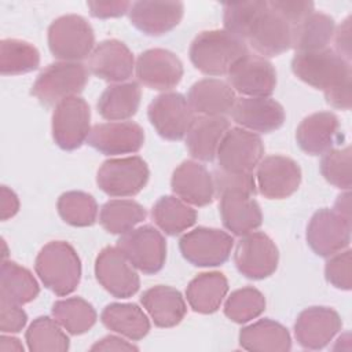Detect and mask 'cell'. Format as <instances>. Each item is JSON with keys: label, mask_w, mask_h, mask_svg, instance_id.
Segmentation results:
<instances>
[{"label": "cell", "mask_w": 352, "mask_h": 352, "mask_svg": "<svg viewBox=\"0 0 352 352\" xmlns=\"http://www.w3.org/2000/svg\"><path fill=\"white\" fill-rule=\"evenodd\" d=\"M34 270L54 294H72L81 280V261L76 249L65 241H51L38 252Z\"/></svg>", "instance_id": "6da1fadb"}, {"label": "cell", "mask_w": 352, "mask_h": 352, "mask_svg": "<svg viewBox=\"0 0 352 352\" xmlns=\"http://www.w3.org/2000/svg\"><path fill=\"white\" fill-rule=\"evenodd\" d=\"M248 52L246 43L224 29L201 32L188 50L191 63L206 76L227 74L231 65Z\"/></svg>", "instance_id": "7a4b0ae2"}, {"label": "cell", "mask_w": 352, "mask_h": 352, "mask_svg": "<svg viewBox=\"0 0 352 352\" xmlns=\"http://www.w3.org/2000/svg\"><path fill=\"white\" fill-rule=\"evenodd\" d=\"M292 70L305 84L323 91V94L351 82V63L336 51L324 48L312 52H296Z\"/></svg>", "instance_id": "3957f363"}, {"label": "cell", "mask_w": 352, "mask_h": 352, "mask_svg": "<svg viewBox=\"0 0 352 352\" xmlns=\"http://www.w3.org/2000/svg\"><path fill=\"white\" fill-rule=\"evenodd\" d=\"M95 44L94 29L77 14H66L48 28V47L51 54L63 62H80L91 55Z\"/></svg>", "instance_id": "277c9868"}, {"label": "cell", "mask_w": 352, "mask_h": 352, "mask_svg": "<svg viewBox=\"0 0 352 352\" xmlns=\"http://www.w3.org/2000/svg\"><path fill=\"white\" fill-rule=\"evenodd\" d=\"M89 72L81 62H55L48 65L36 78L32 95L45 106L77 96L87 85Z\"/></svg>", "instance_id": "5b68a950"}, {"label": "cell", "mask_w": 352, "mask_h": 352, "mask_svg": "<svg viewBox=\"0 0 352 352\" xmlns=\"http://www.w3.org/2000/svg\"><path fill=\"white\" fill-rule=\"evenodd\" d=\"M150 170L139 155L104 161L96 173L98 187L110 197H133L147 184Z\"/></svg>", "instance_id": "8992f818"}, {"label": "cell", "mask_w": 352, "mask_h": 352, "mask_svg": "<svg viewBox=\"0 0 352 352\" xmlns=\"http://www.w3.org/2000/svg\"><path fill=\"white\" fill-rule=\"evenodd\" d=\"M117 248L129 263L143 274L151 275L162 270L166 258L164 235L151 224L133 228L117 241Z\"/></svg>", "instance_id": "52a82bcc"}, {"label": "cell", "mask_w": 352, "mask_h": 352, "mask_svg": "<svg viewBox=\"0 0 352 352\" xmlns=\"http://www.w3.org/2000/svg\"><path fill=\"white\" fill-rule=\"evenodd\" d=\"M91 109L80 96H70L55 104L52 113V138L58 147L76 150L87 142L91 131Z\"/></svg>", "instance_id": "ba28073f"}, {"label": "cell", "mask_w": 352, "mask_h": 352, "mask_svg": "<svg viewBox=\"0 0 352 352\" xmlns=\"http://www.w3.org/2000/svg\"><path fill=\"white\" fill-rule=\"evenodd\" d=\"M232 236L219 228L198 227L186 232L179 241L183 257L195 267H217L224 264L232 250Z\"/></svg>", "instance_id": "9c48e42d"}, {"label": "cell", "mask_w": 352, "mask_h": 352, "mask_svg": "<svg viewBox=\"0 0 352 352\" xmlns=\"http://www.w3.org/2000/svg\"><path fill=\"white\" fill-rule=\"evenodd\" d=\"M292 28L293 26L265 1L264 7L254 18L245 43L263 58L278 56L292 48Z\"/></svg>", "instance_id": "30bf717a"}, {"label": "cell", "mask_w": 352, "mask_h": 352, "mask_svg": "<svg viewBox=\"0 0 352 352\" xmlns=\"http://www.w3.org/2000/svg\"><path fill=\"white\" fill-rule=\"evenodd\" d=\"M264 155L261 138L243 128H230L223 136L216 158L220 169L227 172L249 173L258 165Z\"/></svg>", "instance_id": "8fae6325"}, {"label": "cell", "mask_w": 352, "mask_h": 352, "mask_svg": "<svg viewBox=\"0 0 352 352\" xmlns=\"http://www.w3.org/2000/svg\"><path fill=\"white\" fill-rule=\"evenodd\" d=\"M279 252L275 242L261 231L243 235L236 243L234 263L236 270L249 279H264L278 268Z\"/></svg>", "instance_id": "7c38bea8"}, {"label": "cell", "mask_w": 352, "mask_h": 352, "mask_svg": "<svg viewBox=\"0 0 352 352\" xmlns=\"http://www.w3.org/2000/svg\"><path fill=\"white\" fill-rule=\"evenodd\" d=\"M227 76L234 91L252 98H270L276 87V72L272 63L250 52L238 58Z\"/></svg>", "instance_id": "4fadbf2b"}, {"label": "cell", "mask_w": 352, "mask_h": 352, "mask_svg": "<svg viewBox=\"0 0 352 352\" xmlns=\"http://www.w3.org/2000/svg\"><path fill=\"white\" fill-rule=\"evenodd\" d=\"M148 121L166 140H182L194 121L187 98L179 92H165L154 98L147 109Z\"/></svg>", "instance_id": "5bb4252c"}, {"label": "cell", "mask_w": 352, "mask_h": 352, "mask_svg": "<svg viewBox=\"0 0 352 352\" xmlns=\"http://www.w3.org/2000/svg\"><path fill=\"white\" fill-rule=\"evenodd\" d=\"M95 276L113 297H132L140 286L136 268L117 246L103 248L95 260Z\"/></svg>", "instance_id": "9a60e30c"}, {"label": "cell", "mask_w": 352, "mask_h": 352, "mask_svg": "<svg viewBox=\"0 0 352 352\" xmlns=\"http://www.w3.org/2000/svg\"><path fill=\"white\" fill-rule=\"evenodd\" d=\"M307 242L318 256L330 257L349 246L351 221L333 209H319L307 226Z\"/></svg>", "instance_id": "2e32d148"}, {"label": "cell", "mask_w": 352, "mask_h": 352, "mask_svg": "<svg viewBox=\"0 0 352 352\" xmlns=\"http://www.w3.org/2000/svg\"><path fill=\"white\" fill-rule=\"evenodd\" d=\"M257 188L268 199H283L297 191L301 183L298 164L285 155H268L256 166Z\"/></svg>", "instance_id": "e0dca14e"}, {"label": "cell", "mask_w": 352, "mask_h": 352, "mask_svg": "<svg viewBox=\"0 0 352 352\" xmlns=\"http://www.w3.org/2000/svg\"><path fill=\"white\" fill-rule=\"evenodd\" d=\"M87 143L104 155L138 153L144 143L143 128L133 121H110L91 128Z\"/></svg>", "instance_id": "ac0fdd59"}, {"label": "cell", "mask_w": 352, "mask_h": 352, "mask_svg": "<svg viewBox=\"0 0 352 352\" xmlns=\"http://www.w3.org/2000/svg\"><path fill=\"white\" fill-rule=\"evenodd\" d=\"M138 80L155 91H168L175 88L183 77V63L170 51L164 48H150L138 56Z\"/></svg>", "instance_id": "d6986e66"}, {"label": "cell", "mask_w": 352, "mask_h": 352, "mask_svg": "<svg viewBox=\"0 0 352 352\" xmlns=\"http://www.w3.org/2000/svg\"><path fill=\"white\" fill-rule=\"evenodd\" d=\"M342 320L329 307H309L300 312L294 323L297 342L305 349H322L341 330Z\"/></svg>", "instance_id": "ffe728a7"}, {"label": "cell", "mask_w": 352, "mask_h": 352, "mask_svg": "<svg viewBox=\"0 0 352 352\" xmlns=\"http://www.w3.org/2000/svg\"><path fill=\"white\" fill-rule=\"evenodd\" d=\"M135 59L131 50L120 40L100 41L91 52L88 70L109 82H124L132 77Z\"/></svg>", "instance_id": "44dd1931"}, {"label": "cell", "mask_w": 352, "mask_h": 352, "mask_svg": "<svg viewBox=\"0 0 352 352\" xmlns=\"http://www.w3.org/2000/svg\"><path fill=\"white\" fill-rule=\"evenodd\" d=\"M231 117L243 129L270 133L283 125L286 116L283 106L275 99L245 96L235 100Z\"/></svg>", "instance_id": "7402d4cb"}, {"label": "cell", "mask_w": 352, "mask_h": 352, "mask_svg": "<svg viewBox=\"0 0 352 352\" xmlns=\"http://www.w3.org/2000/svg\"><path fill=\"white\" fill-rule=\"evenodd\" d=\"M131 23L147 36H162L175 29L184 14L182 1H135L129 8Z\"/></svg>", "instance_id": "603a6c76"}, {"label": "cell", "mask_w": 352, "mask_h": 352, "mask_svg": "<svg viewBox=\"0 0 352 352\" xmlns=\"http://www.w3.org/2000/svg\"><path fill=\"white\" fill-rule=\"evenodd\" d=\"M172 191L186 204L206 206L212 204L214 184L212 173L197 161H183L172 173Z\"/></svg>", "instance_id": "cb8c5ba5"}, {"label": "cell", "mask_w": 352, "mask_h": 352, "mask_svg": "<svg viewBox=\"0 0 352 352\" xmlns=\"http://www.w3.org/2000/svg\"><path fill=\"white\" fill-rule=\"evenodd\" d=\"M341 139L340 120L331 111H318L305 117L296 131L298 147L309 155H323Z\"/></svg>", "instance_id": "d4e9b609"}, {"label": "cell", "mask_w": 352, "mask_h": 352, "mask_svg": "<svg viewBox=\"0 0 352 352\" xmlns=\"http://www.w3.org/2000/svg\"><path fill=\"white\" fill-rule=\"evenodd\" d=\"M223 226L234 235L243 236L256 231L263 223V213L254 195L242 191H227L219 195Z\"/></svg>", "instance_id": "484cf974"}, {"label": "cell", "mask_w": 352, "mask_h": 352, "mask_svg": "<svg viewBox=\"0 0 352 352\" xmlns=\"http://www.w3.org/2000/svg\"><path fill=\"white\" fill-rule=\"evenodd\" d=\"M236 100L235 91L220 78H204L194 82L187 94L191 110L199 116L219 117L231 113Z\"/></svg>", "instance_id": "4316f807"}, {"label": "cell", "mask_w": 352, "mask_h": 352, "mask_svg": "<svg viewBox=\"0 0 352 352\" xmlns=\"http://www.w3.org/2000/svg\"><path fill=\"white\" fill-rule=\"evenodd\" d=\"M228 129L230 121L223 116L195 117L186 133V147L190 155L204 162L213 161L219 144Z\"/></svg>", "instance_id": "83f0119b"}, {"label": "cell", "mask_w": 352, "mask_h": 352, "mask_svg": "<svg viewBox=\"0 0 352 352\" xmlns=\"http://www.w3.org/2000/svg\"><path fill=\"white\" fill-rule=\"evenodd\" d=\"M153 322L158 327H173L179 324L186 314L187 305L179 290L165 285H157L147 289L140 297Z\"/></svg>", "instance_id": "f1b7e54d"}, {"label": "cell", "mask_w": 352, "mask_h": 352, "mask_svg": "<svg viewBox=\"0 0 352 352\" xmlns=\"http://www.w3.org/2000/svg\"><path fill=\"white\" fill-rule=\"evenodd\" d=\"M239 344L252 352H287L292 348V338L283 324L265 318L242 327Z\"/></svg>", "instance_id": "f546056e"}, {"label": "cell", "mask_w": 352, "mask_h": 352, "mask_svg": "<svg viewBox=\"0 0 352 352\" xmlns=\"http://www.w3.org/2000/svg\"><path fill=\"white\" fill-rule=\"evenodd\" d=\"M227 292L228 280L224 274L217 271L202 272L190 280L186 297L194 312L208 315L220 308Z\"/></svg>", "instance_id": "4dcf8cb0"}, {"label": "cell", "mask_w": 352, "mask_h": 352, "mask_svg": "<svg viewBox=\"0 0 352 352\" xmlns=\"http://www.w3.org/2000/svg\"><path fill=\"white\" fill-rule=\"evenodd\" d=\"M140 98L142 89L135 81L111 84L99 96L96 109L104 120L125 121L136 114Z\"/></svg>", "instance_id": "1f68e13d"}, {"label": "cell", "mask_w": 352, "mask_h": 352, "mask_svg": "<svg viewBox=\"0 0 352 352\" xmlns=\"http://www.w3.org/2000/svg\"><path fill=\"white\" fill-rule=\"evenodd\" d=\"M100 320L109 330L131 341H139L150 331V320L136 304L111 302L103 308Z\"/></svg>", "instance_id": "d6a6232c"}, {"label": "cell", "mask_w": 352, "mask_h": 352, "mask_svg": "<svg viewBox=\"0 0 352 352\" xmlns=\"http://www.w3.org/2000/svg\"><path fill=\"white\" fill-rule=\"evenodd\" d=\"M334 29L336 23L330 15L314 11L292 28V48L297 52L324 50L333 38Z\"/></svg>", "instance_id": "836d02e7"}, {"label": "cell", "mask_w": 352, "mask_h": 352, "mask_svg": "<svg viewBox=\"0 0 352 352\" xmlns=\"http://www.w3.org/2000/svg\"><path fill=\"white\" fill-rule=\"evenodd\" d=\"M40 293V286L32 272L11 260H3L0 271V300L18 305L33 301Z\"/></svg>", "instance_id": "e575fe53"}, {"label": "cell", "mask_w": 352, "mask_h": 352, "mask_svg": "<svg viewBox=\"0 0 352 352\" xmlns=\"http://www.w3.org/2000/svg\"><path fill=\"white\" fill-rule=\"evenodd\" d=\"M151 217L162 232L175 236L195 224L197 210L180 198L164 195L154 204Z\"/></svg>", "instance_id": "d590c367"}, {"label": "cell", "mask_w": 352, "mask_h": 352, "mask_svg": "<svg viewBox=\"0 0 352 352\" xmlns=\"http://www.w3.org/2000/svg\"><path fill=\"white\" fill-rule=\"evenodd\" d=\"M146 216V209L133 199H110L100 208L99 223L107 232L122 235L133 230Z\"/></svg>", "instance_id": "8d00e7d4"}, {"label": "cell", "mask_w": 352, "mask_h": 352, "mask_svg": "<svg viewBox=\"0 0 352 352\" xmlns=\"http://www.w3.org/2000/svg\"><path fill=\"white\" fill-rule=\"evenodd\" d=\"M52 316L73 336H80L91 330L98 318L95 308L81 297L55 301L52 305Z\"/></svg>", "instance_id": "74e56055"}, {"label": "cell", "mask_w": 352, "mask_h": 352, "mask_svg": "<svg viewBox=\"0 0 352 352\" xmlns=\"http://www.w3.org/2000/svg\"><path fill=\"white\" fill-rule=\"evenodd\" d=\"M40 54L34 45L18 38H4L0 43V73L18 76L36 70Z\"/></svg>", "instance_id": "f35d334b"}, {"label": "cell", "mask_w": 352, "mask_h": 352, "mask_svg": "<svg viewBox=\"0 0 352 352\" xmlns=\"http://www.w3.org/2000/svg\"><path fill=\"white\" fill-rule=\"evenodd\" d=\"M63 327L50 316L36 318L25 333L28 348L33 352H65L70 340Z\"/></svg>", "instance_id": "ab89813d"}, {"label": "cell", "mask_w": 352, "mask_h": 352, "mask_svg": "<svg viewBox=\"0 0 352 352\" xmlns=\"http://www.w3.org/2000/svg\"><path fill=\"white\" fill-rule=\"evenodd\" d=\"M60 219L73 227H89L98 219L95 198L84 191H66L56 202Z\"/></svg>", "instance_id": "60d3db41"}, {"label": "cell", "mask_w": 352, "mask_h": 352, "mask_svg": "<svg viewBox=\"0 0 352 352\" xmlns=\"http://www.w3.org/2000/svg\"><path fill=\"white\" fill-rule=\"evenodd\" d=\"M264 309V294L252 286L234 290L224 302V315L235 323H246L256 319Z\"/></svg>", "instance_id": "b9f144b4"}, {"label": "cell", "mask_w": 352, "mask_h": 352, "mask_svg": "<svg viewBox=\"0 0 352 352\" xmlns=\"http://www.w3.org/2000/svg\"><path fill=\"white\" fill-rule=\"evenodd\" d=\"M264 4L265 1L263 0L223 4L224 30L245 41L254 18L264 7Z\"/></svg>", "instance_id": "7bdbcfd3"}, {"label": "cell", "mask_w": 352, "mask_h": 352, "mask_svg": "<svg viewBox=\"0 0 352 352\" xmlns=\"http://www.w3.org/2000/svg\"><path fill=\"white\" fill-rule=\"evenodd\" d=\"M322 176L334 187L349 190L352 184L351 177V146L341 148H331L323 154L320 160Z\"/></svg>", "instance_id": "ee69618b"}, {"label": "cell", "mask_w": 352, "mask_h": 352, "mask_svg": "<svg viewBox=\"0 0 352 352\" xmlns=\"http://www.w3.org/2000/svg\"><path fill=\"white\" fill-rule=\"evenodd\" d=\"M212 177H213L216 197L227 191H242L250 195H256L257 192V186L252 172L249 173L227 172L217 168L213 170Z\"/></svg>", "instance_id": "f6af8a7d"}, {"label": "cell", "mask_w": 352, "mask_h": 352, "mask_svg": "<svg viewBox=\"0 0 352 352\" xmlns=\"http://www.w3.org/2000/svg\"><path fill=\"white\" fill-rule=\"evenodd\" d=\"M324 275L329 283L341 290L352 287V260L351 250L346 248L333 256L326 263Z\"/></svg>", "instance_id": "bcb514c9"}, {"label": "cell", "mask_w": 352, "mask_h": 352, "mask_svg": "<svg viewBox=\"0 0 352 352\" xmlns=\"http://www.w3.org/2000/svg\"><path fill=\"white\" fill-rule=\"evenodd\" d=\"M268 4L278 11L292 26L300 23L315 11V4L307 0H272Z\"/></svg>", "instance_id": "7dc6e473"}, {"label": "cell", "mask_w": 352, "mask_h": 352, "mask_svg": "<svg viewBox=\"0 0 352 352\" xmlns=\"http://www.w3.org/2000/svg\"><path fill=\"white\" fill-rule=\"evenodd\" d=\"M28 322L26 312L21 305L0 300V330L1 333H18Z\"/></svg>", "instance_id": "c3c4849f"}, {"label": "cell", "mask_w": 352, "mask_h": 352, "mask_svg": "<svg viewBox=\"0 0 352 352\" xmlns=\"http://www.w3.org/2000/svg\"><path fill=\"white\" fill-rule=\"evenodd\" d=\"M132 3L129 1H88L89 14L99 19L117 18L129 12Z\"/></svg>", "instance_id": "681fc988"}, {"label": "cell", "mask_w": 352, "mask_h": 352, "mask_svg": "<svg viewBox=\"0 0 352 352\" xmlns=\"http://www.w3.org/2000/svg\"><path fill=\"white\" fill-rule=\"evenodd\" d=\"M334 47L336 52L345 60L352 58V44H351V16H346L338 28L334 29Z\"/></svg>", "instance_id": "f907efd6"}, {"label": "cell", "mask_w": 352, "mask_h": 352, "mask_svg": "<svg viewBox=\"0 0 352 352\" xmlns=\"http://www.w3.org/2000/svg\"><path fill=\"white\" fill-rule=\"evenodd\" d=\"M91 351H138L139 348L129 341H125L117 336H106L98 340L91 348Z\"/></svg>", "instance_id": "816d5d0a"}, {"label": "cell", "mask_w": 352, "mask_h": 352, "mask_svg": "<svg viewBox=\"0 0 352 352\" xmlns=\"http://www.w3.org/2000/svg\"><path fill=\"white\" fill-rule=\"evenodd\" d=\"M0 208L3 221L15 216L19 210V199L16 194L7 186H1L0 188Z\"/></svg>", "instance_id": "f5cc1de1"}, {"label": "cell", "mask_w": 352, "mask_h": 352, "mask_svg": "<svg viewBox=\"0 0 352 352\" xmlns=\"http://www.w3.org/2000/svg\"><path fill=\"white\" fill-rule=\"evenodd\" d=\"M333 210L337 212L340 216H342L345 220L351 221V194H349V190H346L344 194L337 197Z\"/></svg>", "instance_id": "db71d44e"}, {"label": "cell", "mask_w": 352, "mask_h": 352, "mask_svg": "<svg viewBox=\"0 0 352 352\" xmlns=\"http://www.w3.org/2000/svg\"><path fill=\"white\" fill-rule=\"evenodd\" d=\"M0 351H3V352H10V351L23 352V345L19 342L18 338L3 334L0 337Z\"/></svg>", "instance_id": "11a10c76"}]
</instances>
